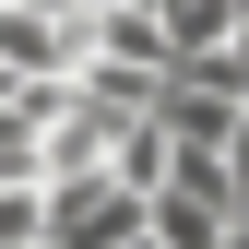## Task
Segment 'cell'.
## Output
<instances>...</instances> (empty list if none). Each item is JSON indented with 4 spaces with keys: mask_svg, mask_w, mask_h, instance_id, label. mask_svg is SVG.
Returning <instances> with one entry per match:
<instances>
[{
    "mask_svg": "<svg viewBox=\"0 0 249 249\" xmlns=\"http://www.w3.org/2000/svg\"><path fill=\"white\" fill-rule=\"evenodd\" d=\"M154 190H131L119 166H83V178H48V249H131L142 237Z\"/></svg>",
    "mask_w": 249,
    "mask_h": 249,
    "instance_id": "cell-1",
    "label": "cell"
},
{
    "mask_svg": "<svg viewBox=\"0 0 249 249\" xmlns=\"http://www.w3.org/2000/svg\"><path fill=\"white\" fill-rule=\"evenodd\" d=\"M154 12H166L178 59H202V48H226V36H237V0H154Z\"/></svg>",
    "mask_w": 249,
    "mask_h": 249,
    "instance_id": "cell-2",
    "label": "cell"
},
{
    "mask_svg": "<svg viewBox=\"0 0 249 249\" xmlns=\"http://www.w3.org/2000/svg\"><path fill=\"white\" fill-rule=\"evenodd\" d=\"M226 249H249V213H237V226H226Z\"/></svg>",
    "mask_w": 249,
    "mask_h": 249,
    "instance_id": "cell-3",
    "label": "cell"
}]
</instances>
